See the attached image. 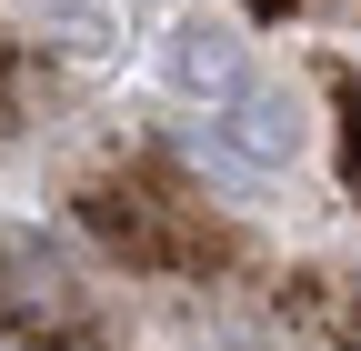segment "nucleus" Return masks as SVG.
<instances>
[{"mask_svg": "<svg viewBox=\"0 0 361 351\" xmlns=\"http://www.w3.org/2000/svg\"><path fill=\"white\" fill-rule=\"evenodd\" d=\"M30 11H61V20H80V30H101V0H30Z\"/></svg>", "mask_w": 361, "mask_h": 351, "instance_id": "7ed1b4c3", "label": "nucleus"}, {"mask_svg": "<svg viewBox=\"0 0 361 351\" xmlns=\"http://www.w3.org/2000/svg\"><path fill=\"white\" fill-rule=\"evenodd\" d=\"M241 80H251V51H241L231 20H180V30H171V91H191V101L221 111Z\"/></svg>", "mask_w": 361, "mask_h": 351, "instance_id": "f257e3e1", "label": "nucleus"}, {"mask_svg": "<svg viewBox=\"0 0 361 351\" xmlns=\"http://www.w3.org/2000/svg\"><path fill=\"white\" fill-rule=\"evenodd\" d=\"M221 111H231V141L261 161V171H281L291 151H301V121H291V91H261V80H241V91L231 101H221Z\"/></svg>", "mask_w": 361, "mask_h": 351, "instance_id": "f03ea898", "label": "nucleus"}]
</instances>
